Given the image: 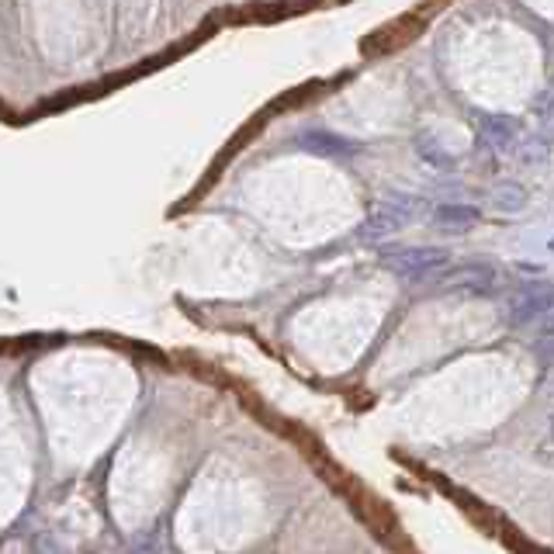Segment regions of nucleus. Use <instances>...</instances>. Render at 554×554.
Listing matches in <instances>:
<instances>
[{"instance_id":"nucleus-1","label":"nucleus","mask_w":554,"mask_h":554,"mask_svg":"<svg viewBox=\"0 0 554 554\" xmlns=\"http://www.w3.org/2000/svg\"><path fill=\"white\" fill-rule=\"evenodd\" d=\"M426 208H430V201H426L423 194L392 191L371 208L368 219L354 229V236L361 239V243H381V239H388V236H395V232H402L406 226H413Z\"/></svg>"},{"instance_id":"nucleus-2","label":"nucleus","mask_w":554,"mask_h":554,"mask_svg":"<svg viewBox=\"0 0 554 554\" xmlns=\"http://www.w3.org/2000/svg\"><path fill=\"white\" fill-rule=\"evenodd\" d=\"M554 309V284L551 281H527L503 298V319L516 329L537 326Z\"/></svg>"},{"instance_id":"nucleus-3","label":"nucleus","mask_w":554,"mask_h":554,"mask_svg":"<svg viewBox=\"0 0 554 554\" xmlns=\"http://www.w3.org/2000/svg\"><path fill=\"white\" fill-rule=\"evenodd\" d=\"M451 250L447 246H406V250H395L385 257V267L392 271L399 281H426V277H437L451 267Z\"/></svg>"},{"instance_id":"nucleus-4","label":"nucleus","mask_w":554,"mask_h":554,"mask_svg":"<svg viewBox=\"0 0 554 554\" xmlns=\"http://www.w3.org/2000/svg\"><path fill=\"white\" fill-rule=\"evenodd\" d=\"M440 284L444 291H458V295H471V298H489L499 291L503 284V274L492 260H468L461 267H447L440 274Z\"/></svg>"},{"instance_id":"nucleus-5","label":"nucleus","mask_w":554,"mask_h":554,"mask_svg":"<svg viewBox=\"0 0 554 554\" xmlns=\"http://www.w3.org/2000/svg\"><path fill=\"white\" fill-rule=\"evenodd\" d=\"M295 146L305 149L312 156H323V160H354L364 153V142L347 139L343 132H329V129H302L295 136Z\"/></svg>"},{"instance_id":"nucleus-6","label":"nucleus","mask_w":554,"mask_h":554,"mask_svg":"<svg viewBox=\"0 0 554 554\" xmlns=\"http://www.w3.org/2000/svg\"><path fill=\"white\" fill-rule=\"evenodd\" d=\"M516 139H520L516 118L499 115V111L478 115V146L482 149H489V153H506V149L516 146Z\"/></svg>"},{"instance_id":"nucleus-7","label":"nucleus","mask_w":554,"mask_h":554,"mask_svg":"<svg viewBox=\"0 0 554 554\" xmlns=\"http://www.w3.org/2000/svg\"><path fill=\"white\" fill-rule=\"evenodd\" d=\"M482 212L475 205H461V201H447V205H437L430 215V226L437 232H464L471 226H478Z\"/></svg>"},{"instance_id":"nucleus-8","label":"nucleus","mask_w":554,"mask_h":554,"mask_svg":"<svg viewBox=\"0 0 554 554\" xmlns=\"http://www.w3.org/2000/svg\"><path fill=\"white\" fill-rule=\"evenodd\" d=\"M413 149H416V156L426 163V167H433V170H458V156L451 153V149H444L437 142V136H433L430 129H419L416 136H413Z\"/></svg>"},{"instance_id":"nucleus-9","label":"nucleus","mask_w":554,"mask_h":554,"mask_svg":"<svg viewBox=\"0 0 554 554\" xmlns=\"http://www.w3.org/2000/svg\"><path fill=\"white\" fill-rule=\"evenodd\" d=\"M527 201H530V194H527V187H523L520 181H499L496 191H492V205H496L503 215L523 212V208H527Z\"/></svg>"},{"instance_id":"nucleus-10","label":"nucleus","mask_w":554,"mask_h":554,"mask_svg":"<svg viewBox=\"0 0 554 554\" xmlns=\"http://www.w3.org/2000/svg\"><path fill=\"white\" fill-rule=\"evenodd\" d=\"M516 156H520L523 167H541L544 160L551 156V139L544 136V132H534V136H527L520 142V149H516Z\"/></svg>"},{"instance_id":"nucleus-11","label":"nucleus","mask_w":554,"mask_h":554,"mask_svg":"<svg viewBox=\"0 0 554 554\" xmlns=\"http://www.w3.org/2000/svg\"><path fill=\"white\" fill-rule=\"evenodd\" d=\"M534 115H537V122H541V132L551 139V136H554V84H551L541 97H537Z\"/></svg>"},{"instance_id":"nucleus-12","label":"nucleus","mask_w":554,"mask_h":554,"mask_svg":"<svg viewBox=\"0 0 554 554\" xmlns=\"http://www.w3.org/2000/svg\"><path fill=\"white\" fill-rule=\"evenodd\" d=\"M537 354H541L544 361H554V333L551 336H537Z\"/></svg>"},{"instance_id":"nucleus-13","label":"nucleus","mask_w":554,"mask_h":554,"mask_svg":"<svg viewBox=\"0 0 554 554\" xmlns=\"http://www.w3.org/2000/svg\"><path fill=\"white\" fill-rule=\"evenodd\" d=\"M129 554H156V548L153 544H142V548H132Z\"/></svg>"},{"instance_id":"nucleus-14","label":"nucleus","mask_w":554,"mask_h":554,"mask_svg":"<svg viewBox=\"0 0 554 554\" xmlns=\"http://www.w3.org/2000/svg\"><path fill=\"white\" fill-rule=\"evenodd\" d=\"M548 444L554 447V419H551V437H548Z\"/></svg>"},{"instance_id":"nucleus-15","label":"nucleus","mask_w":554,"mask_h":554,"mask_svg":"<svg viewBox=\"0 0 554 554\" xmlns=\"http://www.w3.org/2000/svg\"><path fill=\"white\" fill-rule=\"evenodd\" d=\"M548 246H551V253H554V236H551V243H548Z\"/></svg>"}]
</instances>
